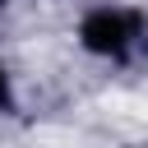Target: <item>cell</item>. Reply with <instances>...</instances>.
<instances>
[{
  "instance_id": "obj_3",
  "label": "cell",
  "mask_w": 148,
  "mask_h": 148,
  "mask_svg": "<svg viewBox=\"0 0 148 148\" xmlns=\"http://www.w3.org/2000/svg\"><path fill=\"white\" fill-rule=\"evenodd\" d=\"M0 5H5V0H0Z\"/></svg>"
},
{
  "instance_id": "obj_2",
  "label": "cell",
  "mask_w": 148,
  "mask_h": 148,
  "mask_svg": "<svg viewBox=\"0 0 148 148\" xmlns=\"http://www.w3.org/2000/svg\"><path fill=\"white\" fill-rule=\"evenodd\" d=\"M9 106V79H5V65H0V111Z\"/></svg>"
},
{
  "instance_id": "obj_1",
  "label": "cell",
  "mask_w": 148,
  "mask_h": 148,
  "mask_svg": "<svg viewBox=\"0 0 148 148\" xmlns=\"http://www.w3.org/2000/svg\"><path fill=\"white\" fill-rule=\"evenodd\" d=\"M139 32H143V18L134 9H111V5L92 9L83 18V28H79V37H83V46L92 56H125L139 42Z\"/></svg>"
}]
</instances>
